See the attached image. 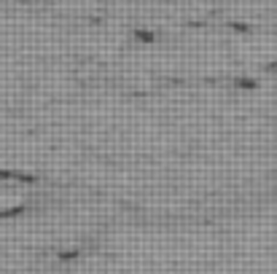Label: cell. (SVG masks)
<instances>
[{
    "label": "cell",
    "mask_w": 277,
    "mask_h": 274,
    "mask_svg": "<svg viewBox=\"0 0 277 274\" xmlns=\"http://www.w3.org/2000/svg\"><path fill=\"white\" fill-rule=\"evenodd\" d=\"M135 38H140V40H156V35H153V33H143V30H135Z\"/></svg>",
    "instance_id": "6da1fadb"
}]
</instances>
